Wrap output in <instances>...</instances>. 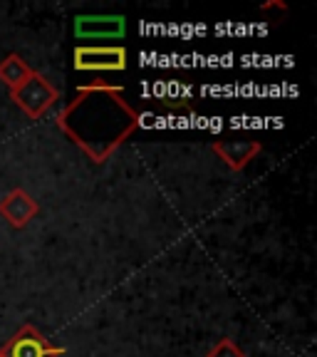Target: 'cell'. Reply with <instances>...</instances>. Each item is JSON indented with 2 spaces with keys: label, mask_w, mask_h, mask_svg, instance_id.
Returning a JSON list of instances; mask_svg holds the SVG:
<instances>
[{
  "label": "cell",
  "mask_w": 317,
  "mask_h": 357,
  "mask_svg": "<svg viewBox=\"0 0 317 357\" xmlns=\"http://www.w3.org/2000/svg\"><path fill=\"white\" fill-rule=\"evenodd\" d=\"M127 33L124 15H77L75 35L79 40H119Z\"/></svg>",
  "instance_id": "5b68a950"
},
{
  "label": "cell",
  "mask_w": 317,
  "mask_h": 357,
  "mask_svg": "<svg viewBox=\"0 0 317 357\" xmlns=\"http://www.w3.org/2000/svg\"><path fill=\"white\" fill-rule=\"evenodd\" d=\"M72 57L77 73H124L129 65L122 45H77Z\"/></svg>",
  "instance_id": "3957f363"
},
{
  "label": "cell",
  "mask_w": 317,
  "mask_h": 357,
  "mask_svg": "<svg viewBox=\"0 0 317 357\" xmlns=\"http://www.w3.org/2000/svg\"><path fill=\"white\" fill-rule=\"evenodd\" d=\"M40 213L38 201L25 189H13L0 199V216L10 223L13 229H25Z\"/></svg>",
  "instance_id": "52a82bcc"
},
{
  "label": "cell",
  "mask_w": 317,
  "mask_h": 357,
  "mask_svg": "<svg viewBox=\"0 0 317 357\" xmlns=\"http://www.w3.org/2000/svg\"><path fill=\"white\" fill-rule=\"evenodd\" d=\"M211 151L229 169L243 172V169L263 151V144L258 139H218L211 144Z\"/></svg>",
  "instance_id": "8992f818"
},
{
  "label": "cell",
  "mask_w": 317,
  "mask_h": 357,
  "mask_svg": "<svg viewBox=\"0 0 317 357\" xmlns=\"http://www.w3.org/2000/svg\"><path fill=\"white\" fill-rule=\"evenodd\" d=\"M65 352V347L52 345L35 325L28 323L3 345L0 357H62Z\"/></svg>",
  "instance_id": "277c9868"
},
{
  "label": "cell",
  "mask_w": 317,
  "mask_h": 357,
  "mask_svg": "<svg viewBox=\"0 0 317 357\" xmlns=\"http://www.w3.org/2000/svg\"><path fill=\"white\" fill-rule=\"evenodd\" d=\"M206 357H248V355H245V350L233 337H221V340L206 352Z\"/></svg>",
  "instance_id": "9c48e42d"
},
{
  "label": "cell",
  "mask_w": 317,
  "mask_h": 357,
  "mask_svg": "<svg viewBox=\"0 0 317 357\" xmlns=\"http://www.w3.org/2000/svg\"><path fill=\"white\" fill-rule=\"evenodd\" d=\"M33 73H35V70L28 65V60H22V57L15 55V52H13V55H8L6 60L0 62V82L8 84V89L22 84Z\"/></svg>",
  "instance_id": "ba28073f"
},
{
  "label": "cell",
  "mask_w": 317,
  "mask_h": 357,
  "mask_svg": "<svg viewBox=\"0 0 317 357\" xmlns=\"http://www.w3.org/2000/svg\"><path fill=\"white\" fill-rule=\"evenodd\" d=\"M139 119L124 87L92 82L82 84L75 100L60 112L57 129L84 151L92 164H105L139 129Z\"/></svg>",
  "instance_id": "6da1fadb"
},
{
  "label": "cell",
  "mask_w": 317,
  "mask_h": 357,
  "mask_svg": "<svg viewBox=\"0 0 317 357\" xmlns=\"http://www.w3.org/2000/svg\"><path fill=\"white\" fill-rule=\"evenodd\" d=\"M10 100L28 114V119H42L57 105L60 89L40 73H33L22 84L10 89Z\"/></svg>",
  "instance_id": "7a4b0ae2"
}]
</instances>
